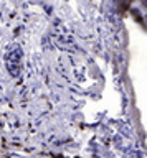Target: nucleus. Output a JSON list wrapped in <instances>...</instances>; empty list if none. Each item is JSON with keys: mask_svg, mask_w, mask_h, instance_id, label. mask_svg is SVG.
<instances>
[]
</instances>
